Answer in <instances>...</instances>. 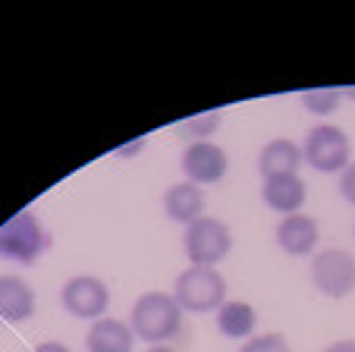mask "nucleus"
Returning a JSON list of instances; mask_svg holds the SVG:
<instances>
[{
    "label": "nucleus",
    "instance_id": "nucleus-1",
    "mask_svg": "<svg viewBox=\"0 0 355 352\" xmlns=\"http://www.w3.org/2000/svg\"><path fill=\"white\" fill-rule=\"evenodd\" d=\"M129 327H132L135 337L148 340L151 346H161L180 333L182 308L167 292H145L135 299L132 312H129Z\"/></svg>",
    "mask_w": 355,
    "mask_h": 352
},
{
    "label": "nucleus",
    "instance_id": "nucleus-2",
    "mask_svg": "<svg viewBox=\"0 0 355 352\" xmlns=\"http://www.w3.org/2000/svg\"><path fill=\"white\" fill-rule=\"evenodd\" d=\"M173 299L180 302L182 312H214L227 302V280L223 274H217L214 267H186V271L176 277L173 286Z\"/></svg>",
    "mask_w": 355,
    "mask_h": 352
},
{
    "label": "nucleus",
    "instance_id": "nucleus-3",
    "mask_svg": "<svg viewBox=\"0 0 355 352\" xmlns=\"http://www.w3.org/2000/svg\"><path fill=\"white\" fill-rule=\"evenodd\" d=\"M182 246L186 255L195 267H214L217 261H223L233 249V236H230V226L217 217H198L195 224L186 226V236H182Z\"/></svg>",
    "mask_w": 355,
    "mask_h": 352
},
{
    "label": "nucleus",
    "instance_id": "nucleus-4",
    "mask_svg": "<svg viewBox=\"0 0 355 352\" xmlns=\"http://www.w3.org/2000/svg\"><path fill=\"white\" fill-rule=\"evenodd\" d=\"M44 230L38 217L28 211H19L0 226V258L16 261V265H32L44 252Z\"/></svg>",
    "mask_w": 355,
    "mask_h": 352
},
{
    "label": "nucleus",
    "instance_id": "nucleus-5",
    "mask_svg": "<svg viewBox=\"0 0 355 352\" xmlns=\"http://www.w3.org/2000/svg\"><path fill=\"white\" fill-rule=\"evenodd\" d=\"M349 151H352L349 148V135L340 126L321 123V126L309 129V135H305L302 160L309 167H315L318 173H340L349 167Z\"/></svg>",
    "mask_w": 355,
    "mask_h": 352
},
{
    "label": "nucleus",
    "instance_id": "nucleus-6",
    "mask_svg": "<svg viewBox=\"0 0 355 352\" xmlns=\"http://www.w3.org/2000/svg\"><path fill=\"white\" fill-rule=\"evenodd\" d=\"M311 280L315 286L330 296V299H343L355 290V255L346 249H324L311 258Z\"/></svg>",
    "mask_w": 355,
    "mask_h": 352
},
{
    "label": "nucleus",
    "instance_id": "nucleus-7",
    "mask_svg": "<svg viewBox=\"0 0 355 352\" xmlns=\"http://www.w3.org/2000/svg\"><path fill=\"white\" fill-rule=\"evenodd\" d=\"M60 302L73 318L101 321L110 305V290H107V283L101 277H94V274H79V277H69L67 283H63Z\"/></svg>",
    "mask_w": 355,
    "mask_h": 352
},
{
    "label": "nucleus",
    "instance_id": "nucleus-8",
    "mask_svg": "<svg viewBox=\"0 0 355 352\" xmlns=\"http://www.w3.org/2000/svg\"><path fill=\"white\" fill-rule=\"evenodd\" d=\"M227 167H230L227 151L220 145H214V142H192L182 151V173H186L189 183H195V186L220 183Z\"/></svg>",
    "mask_w": 355,
    "mask_h": 352
},
{
    "label": "nucleus",
    "instance_id": "nucleus-9",
    "mask_svg": "<svg viewBox=\"0 0 355 352\" xmlns=\"http://www.w3.org/2000/svg\"><path fill=\"white\" fill-rule=\"evenodd\" d=\"M321 240V230H318V220L309 217V214H289V217L280 220L277 226V242L286 255H311Z\"/></svg>",
    "mask_w": 355,
    "mask_h": 352
},
{
    "label": "nucleus",
    "instance_id": "nucleus-10",
    "mask_svg": "<svg viewBox=\"0 0 355 352\" xmlns=\"http://www.w3.org/2000/svg\"><path fill=\"white\" fill-rule=\"evenodd\" d=\"M261 199L268 208L280 214H299V208L309 199V186L299 173H289V176H274V180H264L261 186Z\"/></svg>",
    "mask_w": 355,
    "mask_h": 352
},
{
    "label": "nucleus",
    "instance_id": "nucleus-11",
    "mask_svg": "<svg viewBox=\"0 0 355 352\" xmlns=\"http://www.w3.org/2000/svg\"><path fill=\"white\" fill-rule=\"evenodd\" d=\"M35 315V290L16 274H3L0 277V318L10 324L32 318Z\"/></svg>",
    "mask_w": 355,
    "mask_h": 352
},
{
    "label": "nucleus",
    "instance_id": "nucleus-12",
    "mask_svg": "<svg viewBox=\"0 0 355 352\" xmlns=\"http://www.w3.org/2000/svg\"><path fill=\"white\" fill-rule=\"evenodd\" d=\"M164 211L170 220L176 224H195L198 217H205V192L195 183H173V186L164 192Z\"/></svg>",
    "mask_w": 355,
    "mask_h": 352
},
{
    "label": "nucleus",
    "instance_id": "nucleus-13",
    "mask_svg": "<svg viewBox=\"0 0 355 352\" xmlns=\"http://www.w3.org/2000/svg\"><path fill=\"white\" fill-rule=\"evenodd\" d=\"M135 333L126 321L116 318H101L88 327L85 349L88 352H132Z\"/></svg>",
    "mask_w": 355,
    "mask_h": 352
},
{
    "label": "nucleus",
    "instance_id": "nucleus-14",
    "mask_svg": "<svg viewBox=\"0 0 355 352\" xmlns=\"http://www.w3.org/2000/svg\"><path fill=\"white\" fill-rule=\"evenodd\" d=\"M299 164H302V148L293 139H270L258 154V173L264 180L289 176V173L299 170Z\"/></svg>",
    "mask_w": 355,
    "mask_h": 352
},
{
    "label": "nucleus",
    "instance_id": "nucleus-15",
    "mask_svg": "<svg viewBox=\"0 0 355 352\" xmlns=\"http://www.w3.org/2000/svg\"><path fill=\"white\" fill-rule=\"evenodd\" d=\"M255 324H258V315L248 302H223V305L217 308V330L230 340L252 337Z\"/></svg>",
    "mask_w": 355,
    "mask_h": 352
},
{
    "label": "nucleus",
    "instance_id": "nucleus-16",
    "mask_svg": "<svg viewBox=\"0 0 355 352\" xmlns=\"http://www.w3.org/2000/svg\"><path fill=\"white\" fill-rule=\"evenodd\" d=\"M340 98H343L340 88H311V92L302 94V104L315 117H327V113H334L340 107Z\"/></svg>",
    "mask_w": 355,
    "mask_h": 352
},
{
    "label": "nucleus",
    "instance_id": "nucleus-17",
    "mask_svg": "<svg viewBox=\"0 0 355 352\" xmlns=\"http://www.w3.org/2000/svg\"><path fill=\"white\" fill-rule=\"evenodd\" d=\"M239 352H293L283 333H258L252 337Z\"/></svg>",
    "mask_w": 355,
    "mask_h": 352
},
{
    "label": "nucleus",
    "instance_id": "nucleus-18",
    "mask_svg": "<svg viewBox=\"0 0 355 352\" xmlns=\"http://www.w3.org/2000/svg\"><path fill=\"white\" fill-rule=\"evenodd\" d=\"M217 123H220V113H205V117H195V120H186L180 126V135H198L195 142H205V135H211L217 129Z\"/></svg>",
    "mask_w": 355,
    "mask_h": 352
},
{
    "label": "nucleus",
    "instance_id": "nucleus-19",
    "mask_svg": "<svg viewBox=\"0 0 355 352\" xmlns=\"http://www.w3.org/2000/svg\"><path fill=\"white\" fill-rule=\"evenodd\" d=\"M340 192H343V199H346L349 205H355V164H349L346 170H343V176H340Z\"/></svg>",
    "mask_w": 355,
    "mask_h": 352
},
{
    "label": "nucleus",
    "instance_id": "nucleus-20",
    "mask_svg": "<svg viewBox=\"0 0 355 352\" xmlns=\"http://www.w3.org/2000/svg\"><path fill=\"white\" fill-rule=\"evenodd\" d=\"M324 352H355V340H336V343H330Z\"/></svg>",
    "mask_w": 355,
    "mask_h": 352
},
{
    "label": "nucleus",
    "instance_id": "nucleus-21",
    "mask_svg": "<svg viewBox=\"0 0 355 352\" xmlns=\"http://www.w3.org/2000/svg\"><path fill=\"white\" fill-rule=\"evenodd\" d=\"M32 352H69L63 343H54V340H47V343H38Z\"/></svg>",
    "mask_w": 355,
    "mask_h": 352
},
{
    "label": "nucleus",
    "instance_id": "nucleus-22",
    "mask_svg": "<svg viewBox=\"0 0 355 352\" xmlns=\"http://www.w3.org/2000/svg\"><path fill=\"white\" fill-rule=\"evenodd\" d=\"M148 352H176V349H170V346H164V343H161V346H151Z\"/></svg>",
    "mask_w": 355,
    "mask_h": 352
}]
</instances>
